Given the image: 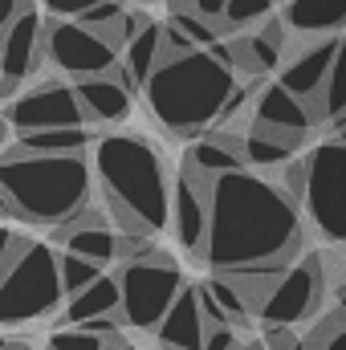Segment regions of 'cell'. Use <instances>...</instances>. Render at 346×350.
Segmentation results:
<instances>
[{
  "instance_id": "obj_1",
  "label": "cell",
  "mask_w": 346,
  "mask_h": 350,
  "mask_svg": "<svg viewBox=\"0 0 346 350\" xmlns=\"http://www.w3.org/2000/svg\"><path fill=\"white\" fill-rule=\"evenodd\" d=\"M302 245L297 200L261 175L232 172L212 187V228L204 261L216 273L237 269H289V257Z\"/></svg>"
},
{
  "instance_id": "obj_2",
  "label": "cell",
  "mask_w": 346,
  "mask_h": 350,
  "mask_svg": "<svg viewBox=\"0 0 346 350\" xmlns=\"http://www.w3.org/2000/svg\"><path fill=\"white\" fill-rule=\"evenodd\" d=\"M98 183L106 191L110 216L127 237L163 232L172 220V175L163 155L143 135H102L94 147Z\"/></svg>"
},
{
  "instance_id": "obj_3",
  "label": "cell",
  "mask_w": 346,
  "mask_h": 350,
  "mask_svg": "<svg viewBox=\"0 0 346 350\" xmlns=\"http://www.w3.org/2000/svg\"><path fill=\"white\" fill-rule=\"evenodd\" d=\"M237 90V70L220 66L208 49H200L191 57L163 62L143 94L155 122H163L175 135H196L224 118V106L232 102Z\"/></svg>"
},
{
  "instance_id": "obj_4",
  "label": "cell",
  "mask_w": 346,
  "mask_h": 350,
  "mask_svg": "<svg viewBox=\"0 0 346 350\" xmlns=\"http://www.w3.org/2000/svg\"><path fill=\"white\" fill-rule=\"evenodd\" d=\"M4 212L29 224H70L90 208V163L86 159H41V155H4Z\"/></svg>"
},
{
  "instance_id": "obj_5",
  "label": "cell",
  "mask_w": 346,
  "mask_h": 350,
  "mask_svg": "<svg viewBox=\"0 0 346 350\" xmlns=\"http://www.w3.org/2000/svg\"><path fill=\"white\" fill-rule=\"evenodd\" d=\"M66 297L62 281V253L49 245L33 241L12 265H4V289H0V322L4 326H25L37 318L57 314Z\"/></svg>"
},
{
  "instance_id": "obj_6",
  "label": "cell",
  "mask_w": 346,
  "mask_h": 350,
  "mask_svg": "<svg viewBox=\"0 0 346 350\" xmlns=\"http://www.w3.org/2000/svg\"><path fill=\"white\" fill-rule=\"evenodd\" d=\"M118 281H122V322L135 330H159L163 318L172 314V306L179 301V293L187 289L183 273L163 253L122 265Z\"/></svg>"
},
{
  "instance_id": "obj_7",
  "label": "cell",
  "mask_w": 346,
  "mask_h": 350,
  "mask_svg": "<svg viewBox=\"0 0 346 350\" xmlns=\"http://www.w3.org/2000/svg\"><path fill=\"white\" fill-rule=\"evenodd\" d=\"M45 53H49V62L62 74H70L78 82L106 78V74H114L122 66V49L106 33L86 29L82 21H49V29H45Z\"/></svg>"
},
{
  "instance_id": "obj_8",
  "label": "cell",
  "mask_w": 346,
  "mask_h": 350,
  "mask_svg": "<svg viewBox=\"0 0 346 350\" xmlns=\"http://www.w3.org/2000/svg\"><path fill=\"white\" fill-rule=\"evenodd\" d=\"M306 159H310L306 208L322 228V237L346 245V143H322Z\"/></svg>"
},
{
  "instance_id": "obj_9",
  "label": "cell",
  "mask_w": 346,
  "mask_h": 350,
  "mask_svg": "<svg viewBox=\"0 0 346 350\" xmlns=\"http://www.w3.org/2000/svg\"><path fill=\"white\" fill-rule=\"evenodd\" d=\"M322 257L318 253H310L306 261L289 265L285 273H281V281H277V289L269 293V301L261 306V326H297V322H306L314 310H318V301H322Z\"/></svg>"
},
{
  "instance_id": "obj_10",
  "label": "cell",
  "mask_w": 346,
  "mask_h": 350,
  "mask_svg": "<svg viewBox=\"0 0 346 350\" xmlns=\"http://www.w3.org/2000/svg\"><path fill=\"white\" fill-rule=\"evenodd\" d=\"M212 187L216 179L196 172L191 163H183V172L175 175V196H172V224L175 237L187 253L204 257L208 253V228H212Z\"/></svg>"
},
{
  "instance_id": "obj_11",
  "label": "cell",
  "mask_w": 346,
  "mask_h": 350,
  "mask_svg": "<svg viewBox=\"0 0 346 350\" xmlns=\"http://www.w3.org/2000/svg\"><path fill=\"white\" fill-rule=\"evenodd\" d=\"M8 122L29 135V131H66V126H86V110L78 102V90L49 82V86L29 90L25 98L8 102Z\"/></svg>"
},
{
  "instance_id": "obj_12",
  "label": "cell",
  "mask_w": 346,
  "mask_h": 350,
  "mask_svg": "<svg viewBox=\"0 0 346 350\" xmlns=\"http://www.w3.org/2000/svg\"><path fill=\"white\" fill-rule=\"evenodd\" d=\"M45 21H41V12L37 8H25L21 16H12L4 29H0V57H4V98H12L16 90L25 86L37 70H41V57H49L45 53Z\"/></svg>"
},
{
  "instance_id": "obj_13",
  "label": "cell",
  "mask_w": 346,
  "mask_h": 350,
  "mask_svg": "<svg viewBox=\"0 0 346 350\" xmlns=\"http://www.w3.org/2000/svg\"><path fill=\"white\" fill-rule=\"evenodd\" d=\"M338 45H343V37H322V41H314V45H306V49H297L285 66H281V86L289 90L293 98H302V102H318L322 98V90H326V78H330V70H334V57H338Z\"/></svg>"
},
{
  "instance_id": "obj_14",
  "label": "cell",
  "mask_w": 346,
  "mask_h": 350,
  "mask_svg": "<svg viewBox=\"0 0 346 350\" xmlns=\"http://www.w3.org/2000/svg\"><path fill=\"white\" fill-rule=\"evenodd\" d=\"M314 122H318L314 106H310V102H302V98H293V94L281 86V82L265 86L257 98H253V126H261V131L302 139Z\"/></svg>"
},
{
  "instance_id": "obj_15",
  "label": "cell",
  "mask_w": 346,
  "mask_h": 350,
  "mask_svg": "<svg viewBox=\"0 0 346 350\" xmlns=\"http://www.w3.org/2000/svg\"><path fill=\"white\" fill-rule=\"evenodd\" d=\"M159 347L163 350H204V338H208V318L200 310V289L187 285L179 293V301L172 306V314L163 318V326L155 330Z\"/></svg>"
},
{
  "instance_id": "obj_16",
  "label": "cell",
  "mask_w": 346,
  "mask_h": 350,
  "mask_svg": "<svg viewBox=\"0 0 346 350\" xmlns=\"http://www.w3.org/2000/svg\"><path fill=\"white\" fill-rule=\"evenodd\" d=\"M74 90H78V102H82L86 118H94V122H122L131 114V86H127L122 66L106 78H86Z\"/></svg>"
},
{
  "instance_id": "obj_17",
  "label": "cell",
  "mask_w": 346,
  "mask_h": 350,
  "mask_svg": "<svg viewBox=\"0 0 346 350\" xmlns=\"http://www.w3.org/2000/svg\"><path fill=\"white\" fill-rule=\"evenodd\" d=\"M285 21L281 16H273V21H265L253 37H241V41H232V57H237V70H245V74H269V70H277V66H285Z\"/></svg>"
},
{
  "instance_id": "obj_18",
  "label": "cell",
  "mask_w": 346,
  "mask_h": 350,
  "mask_svg": "<svg viewBox=\"0 0 346 350\" xmlns=\"http://www.w3.org/2000/svg\"><path fill=\"white\" fill-rule=\"evenodd\" d=\"M90 147H98L94 131L66 126V131H29L8 151H16V155H41V159H86Z\"/></svg>"
},
{
  "instance_id": "obj_19",
  "label": "cell",
  "mask_w": 346,
  "mask_h": 350,
  "mask_svg": "<svg viewBox=\"0 0 346 350\" xmlns=\"http://www.w3.org/2000/svg\"><path fill=\"white\" fill-rule=\"evenodd\" d=\"M53 241L66 249V253H78V257H86L94 265H106L118 261V249H122V237H114L106 224H86L82 216H74L70 224H62L57 232H53Z\"/></svg>"
},
{
  "instance_id": "obj_20",
  "label": "cell",
  "mask_w": 346,
  "mask_h": 350,
  "mask_svg": "<svg viewBox=\"0 0 346 350\" xmlns=\"http://www.w3.org/2000/svg\"><path fill=\"white\" fill-rule=\"evenodd\" d=\"M122 314V281L118 273H106L98 285H90L86 293L70 297V306L62 310V322L66 326H86L98 318H118Z\"/></svg>"
},
{
  "instance_id": "obj_21",
  "label": "cell",
  "mask_w": 346,
  "mask_h": 350,
  "mask_svg": "<svg viewBox=\"0 0 346 350\" xmlns=\"http://www.w3.org/2000/svg\"><path fill=\"white\" fill-rule=\"evenodd\" d=\"M289 33H322L334 37V29L346 25V0H289L281 12Z\"/></svg>"
},
{
  "instance_id": "obj_22",
  "label": "cell",
  "mask_w": 346,
  "mask_h": 350,
  "mask_svg": "<svg viewBox=\"0 0 346 350\" xmlns=\"http://www.w3.org/2000/svg\"><path fill=\"white\" fill-rule=\"evenodd\" d=\"M163 66V25L143 29L127 49H122V70H127V86H143L155 78V70Z\"/></svg>"
},
{
  "instance_id": "obj_23",
  "label": "cell",
  "mask_w": 346,
  "mask_h": 350,
  "mask_svg": "<svg viewBox=\"0 0 346 350\" xmlns=\"http://www.w3.org/2000/svg\"><path fill=\"white\" fill-rule=\"evenodd\" d=\"M293 147H297V139L253 126L245 135V167H261V172L265 167H285V163H293Z\"/></svg>"
},
{
  "instance_id": "obj_24",
  "label": "cell",
  "mask_w": 346,
  "mask_h": 350,
  "mask_svg": "<svg viewBox=\"0 0 346 350\" xmlns=\"http://www.w3.org/2000/svg\"><path fill=\"white\" fill-rule=\"evenodd\" d=\"M183 163H191L196 172L212 175V179L232 175V172H249V167H245V159H241L237 151H228V147H220V143H212V139H200L196 147H187Z\"/></svg>"
},
{
  "instance_id": "obj_25",
  "label": "cell",
  "mask_w": 346,
  "mask_h": 350,
  "mask_svg": "<svg viewBox=\"0 0 346 350\" xmlns=\"http://www.w3.org/2000/svg\"><path fill=\"white\" fill-rule=\"evenodd\" d=\"M314 114L330 118V122H346V37H343V45H338V57H334L330 78H326V90L314 102Z\"/></svg>"
},
{
  "instance_id": "obj_26",
  "label": "cell",
  "mask_w": 346,
  "mask_h": 350,
  "mask_svg": "<svg viewBox=\"0 0 346 350\" xmlns=\"http://www.w3.org/2000/svg\"><path fill=\"white\" fill-rule=\"evenodd\" d=\"M204 293H208V297L220 306V314H224V318H228L237 330H241V326L253 318V310L245 306V297L237 293V285H232L228 277H212V281H204Z\"/></svg>"
},
{
  "instance_id": "obj_27",
  "label": "cell",
  "mask_w": 346,
  "mask_h": 350,
  "mask_svg": "<svg viewBox=\"0 0 346 350\" xmlns=\"http://www.w3.org/2000/svg\"><path fill=\"white\" fill-rule=\"evenodd\" d=\"M102 277H106L102 265H94V261H86V257H78V253H66V249H62V281H66V293H70V297L86 293L90 285H98Z\"/></svg>"
},
{
  "instance_id": "obj_28",
  "label": "cell",
  "mask_w": 346,
  "mask_h": 350,
  "mask_svg": "<svg viewBox=\"0 0 346 350\" xmlns=\"http://www.w3.org/2000/svg\"><path fill=\"white\" fill-rule=\"evenodd\" d=\"M273 4H277V0H228L224 21H228V29L265 25V21H273Z\"/></svg>"
},
{
  "instance_id": "obj_29",
  "label": "cell",
  "mask_w": 346,
  "mask_h": 350,
  "mask_svg": "<svg viewBox=\"0 0 346 350\" xmlns=\"http://www.w3.org/2000/svg\"><path fill=\"white\" fill-rule=\"evenodd\" d=\"M49 350H110V342L86 334L82 326H62L49 334Z\"/></svg>"
},
{
  "instance_id": "obj_30",
  "label": "cell",
  "mask_w": 346,
  "mask_h": 350,
  "mask_svg": "<svg viewBox=\"0 0 346 350\" xmlns=\"http://www.w3.org/2000/svg\"><path fill=\"white\" fill-rule=\"evenodd\" d=\"M281 191L297 204H306V191H310V159H293L281 167Z\"/></svg>"
},
{
  "instance_id": "obj_31",
  "label": "cell",
  "mask_w": 346,
  "mask_h": 350,
  "mask_svg": "<svg viewBox=\"0 0 346 350\" xmlns=\"http://www.w3.org/2000/svg\"><path fill=\"white\" fill-rule=\"evenodd\" d=\"M49 12H53V21H82L90 8H98L102 0H41Z\"/></svg>"
},
{
  "instance_id": "obj_32",
  "label": "cell",
  "mask_w": 346,
  "mask_h": 350,
  "mask_svg": "<svg viewBox=\"0 0 346 350\" xmlns=\"http://www.w3.org/2000/svg\"><path fill=\"white\" fill-rule=\"evenodd\" d=\"M241 330L237 326H208V338H204V350H241Z\"/></svg>"
},
{
  "instance_id": "obj_33",
  "label": "cell",
  "mask_w": 346,
  "mask_h": 350,
  "mask_svg": "<svg viewBox=\"0 0 346 350\" xmlns=\"http://www.w3.org/2000/svg\"><path fill=\"white\" fill-rule=\"evenodd\" d=\"M261 338L269 350H293L302 338L293 334V326H261Z\"/></svg>"
},
{
  "instance_id": "obj_34",
  "label": "cell",
  "mask_w": 346,
  "mask_h": 350,
  "mask_svg": "<svg viewBox=\"0 0 346 350\" xmlns=\"http://www.w3.org/2000/svg\"><path fill=\"white\" fill-rule=\"evenodd\" d=\"M224 8H228V0H187V12H200L208 21H224Z\"/></svg>"
},
{
  "instance_id": "obj_35",
  "label": "cell",
  "mask_w": 346,
  "mask_h": 350,
  "mask_svg": "<svg viewBox=\"0 0 346 350\" xmlns=\"http://www.w3.org/2000/svg\"><path fill=\"white\" fill-rule=\"evenodd\" d=\"M306 342H310V338H306ZM310 347L314 350H346V318H343V326H338L334 334H326L322 342H310Z\"/></svg>"
},
{
  "instance_id": "obj_36",
  "label": "cell",
  "mask_w": 346,
  "mask_h": 350,
  "mask_svg": "<svg viewBox=\"0 0 346 350\" xmlns=\"http://www.w3.org/2000/svg\"><path fill=\"white\" fill-rule=\"evenodd\" d=\"M241 350H269V347H265V342H257V338H245V342H241Z\"/></svg>"
},
{
  "instance_id": "obj_37",
  "label": "cell",
  "mask_w": 346,
  "mask_h": 350,
  "mask_svg": "<svg viewBox=\"0 0 346 350\" xmlns=\"http://www.w3.org/2000/svg\"><path fill=\"white\" fill-rule=\"evenodd\" d=\"M4 350H33V347H25V342H16V338H8V342H4Z\"/></svg>"
},
{
  "instance_id": "obj_38",
  "label": "cell",
  "mask_w": 346,
  "mask_h": 350,
  "mask_svg": "<svg viewBox=\"0 0 346 350\" xmlns=\"http://www.w3.org/2000/svg\"><path fill=\"white\" fill-rule=\"evenodd\" d=\"M338 310H343V314H346V281H343V285H338Z\"/></svg>"
},
{
  "instance_id": "obj_39",
  "label": "cell",
  "mask_w": 346,
  "mask_h": 350,
  "mask_svg": "<svg viewBox=\"0 0 346 350\" xmlns=\"http://www.w3.org/2000/svg\"><path fill=\"white\" fill-rule=\"evenodd\" d=\"M338 143H346V122H338Z\"/></svg>"
},
{
  "instance_id": "obj_40",
  "label": "cell",
  "mask_w": 346,
  "mask_h": 350,
  "mask_svg": "<svg viewBox=\"0 0 346 350\" xmlns=\"http://www.w3.org/2000/svg\"><path fill=\"white\" fill-rule=\"evenodd\" d=\"M110 350H139V347H131V342H118V347H110Z\"/></svg>"
},
{
  "instance_id": "obj_41",
  "label": "cell",
  "mask_w": 346,
  "mask_h": 350,
  "mask_svg": "<svg viewBox=\"0 0 346 350\" xmlns=\"http://www.w3.org/2000/svg\"><path fill=\"white\" fill-rule=\"evenodd\" d=\"M25 4H33V0H25Z\"/></svg>"
},
{
  "instance_id": "obj_42",
  "label": "cell",
  "mask_w": 346,
  "mask_h": 350,
  "mask_svg": "<svg viewBox=\"0 0 346 350\" xmlns=\"http://www.w3.org/2000/svg\"><path fill=\"white\" fill-rule=\"evenodd\" d=\"M285 4H289V0H285Z\"/></svg>"
}]
</instances>
